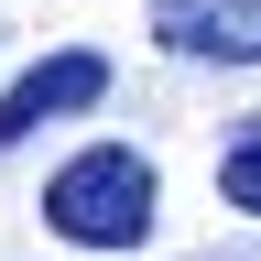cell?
Returning a JSON list of instances; mask_svg holds the SVG:
<instances>
[{
	"label": "cell",
	"mask_w": 261,
	"mask_h": 261,
	"mask_svg": "<svg viewBox=\"0 0 261 261\" xmlns=\"http://www.w3.org/2000/svg\"><path fill=\"white\" fill-rule=\"evenodd\" d=\"M152 163L130 152V142H87L76 163H55V185H44V228H65L76 250L98 261H120V250H142L152 240Z\"/></svg>",
	"instance_id": "cell-1"
},
{
	"label": "cell",
	"mask_w": 261,
	"mask_h": 261,
	"mask_svg": "<svg viewBox=\"0 0 261 261\" xmlns=\"http://www.w3.org/2000/svg\"><path fill=\"white\" fill-rule=\"evenodd\" d=\"M142 22L185 65H261V0H142Z\"/></svg>",
	"instance_id": "cell-2"
},
{
	"label": "cell",
	"mask_w": 261,
	"mask_h": 261,
	"mask_svg": "<svg viewBox=\"0 0 261 261\" xmlns=\"http://www.w3.org/2000/svg\"><path fill=\"white\" fill-rule=\"evenodd\" d=\"M98 98H109V55H98V44H65V55H44V65L11 87V98H0V152H11V142H33L44 120H76V109H98Z\"/></svg>",
	"instance_id": "cell-3"
},
{
	"label": "cell",
	"mask_w": 261,
	"mask_h": 261,
	"mask_svg": "<svg viewBox=\"0 0 261 261\" xmlns=\"http://www.w3.org/2000/svg\"><path fill=\"white\" fill-rule=\"evenodd\" d=\"M218 196H228V207H240V218H261V120H250L240 142L218 152Z\"/></svg>",
	"instance_id": "cell-4"
},
{
	"label": "cell",
	"mask_w": 261,
	"mask_h": 261,
	"mask_svg": "<svg viewBox=\"0 0 261 261\" xmlns=\"http://www.w3.org/2000/svg\"><path fill=\"white\" fill-rule=\"evenodd\" d=\"M120 261H130V250H120Z\"/></svg>",
	"instance_id": "cell-5"
}]
</instances>
